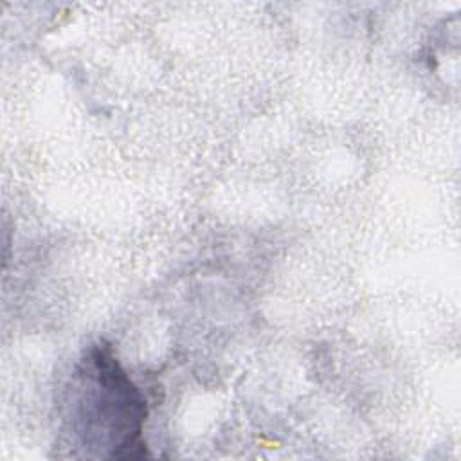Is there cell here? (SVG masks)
Returning a JSON list of instances; mask_svg holds the SVG:
<instances>
[{
    "instance_id": "6da1fadb",
    "label": "cell",
    "mask_w": 461,
    "mask_h": 461,
    "mask_svg": "<svg viewBox=\"0 0 461 461\" xmlns=\"http://www.w3.org/2000/svg\"><path fill=\"white\" fill-rule=\"evenodd\" d=\"M72 425L92 447L104 443L110 457H140L146 400L106 344L92 346L74 376Z\"/></svg>"
}]
</instances>
